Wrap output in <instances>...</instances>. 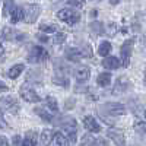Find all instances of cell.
I'll use <instances>...</instances> for the list:
<instances>
[{
	"label": "cell",
	"instance_id": "cell-30",
	"mask_svg": "<svg viewBox=\"0 0 146 146\" xmlns=\"http://www.w3.org/2000/svg\"><path fill=\"white\" fill-rule=\"evenodd\" d=\"M64 40H66V34H63V32H58V34H56V36H54V41H56L57 44L63 42Z\"/></svg>",
	"mask_w": 146,
	"mask_h": 146
},
{
	"label": "cell",
	"instance_id": "cell-21",
	"mask_svg": "<svg viewBox=\"0 0 146 146\" xmlns=\"http://www.w3.org/2000/svg\"><path fill=\"white\" fill-rule=\"evenodd\" d=\"M96 83L102 88H107L110 83H111V75L110 73H101V75L96 78Z\"/></svg>",
	"mask_w": 146,
	"mask_h": 146
},
{
	"label": "cell",
	"instance_id": "cell-20",
	"mask_svg": "<svg viewBox=\"0 0 146 146\" xmlns=\"http://www.w3.org/2000/svg\"><path fill=\"white\" fill-rule=\"evenodd\" d=\"M23 69H25V66L23 64H15L13 67H10L9 69V72H7V76L10 78V79H16L21 73L23 72Z\"/></svg>",
	"mask_w": 146,
	"mask_h": 146
},
{
	"label": "cell",
	"instance_id": "cell-4",
	"mask_svg": "<svg viewBox=\"0 0 146 146\" xmlns=\"http://www.w3.org/2000/svg\"><path fill=\"white\" fill-rule=\"evenodd\" d=\"M48 58V53L45 48L40 47V45H34L29 53H28V62L29 63H40V62H45Z\"/></svg>",
	"mask_w": 146,
	"mask_h": 146
},
{
	"label": "cell",
	"instance_id": "cell-40",
	"mask_svg": "<svg viewBox=\"0 0 146 146\" xmlns=\"http://www.w3.org/2000/svg\"><path fill=\"white\" fill-rule=\"evenodd\" d=\"M145 118H146V111H145Z\"/></svg>",
	"mask_w": 146,
	"mask_h": 146
},
{
	"label": "cell",
	"instance_id": "cell-27",
	"mask_svg": "<svg viewBox=\"0 0 146 146\" xmlns=\"http://www.w3.org/2000/svg\"><path fill=\"white\" fill-rule=\"evenodd\" d=\"M40 31H42L44 34H54L57 28L51 25V23H42V25H40Z\"/></svg>",
	"mask_w": 146,
	"mask_h": 146
},
{
	"label": "cell",
	"instance_id": "cell-17",
	"mask_svg": "<svg viewBox=\"0 0 146 146\" xmlns=\"http://www.w3.org/2000/svg\"><path fill=\"white\" fill-rule=\"evenodd\" d=\"M23 16H25L23 7H13L12 12H10V21H12V23H16L19 21H23Z\"/></svg>",
	"mask_w": 146,
	"mask_h": 146
},
{
	"label": "cell",
	"instance_id": "cell-5",
	"mask_svg": "<svg viewBox=\"0 0 146 146\" xmlns=\"http://www.w3.org/2000/svg\"><path fill=\"white\" fill-rule=\"evenodd\" d=\"M19 110V105L16 100H13L12 96H3L0 98V114L9 113V114H16Z\"/></svg>",
	"mask_w": 146,
	"mask_h": 146
},
{
	"label": "cell",
	"instance_id": "cell-31",
	"mask_svg": "<svg viewBox=\"0 0 146 146\" xmlns=\"http://www.w3.org/2000/svg\"><path fill=\"white\" fill-rule=\"evenodd\" d=\"M91 28L95 29L96 32H102V23H100V22H94V23H91Z\"/></svg>",
	"mask_w": 146,
	"mask_h": 146
},
{
	"label": "cell",
	"instance_id": "cell-10",
	"mask_svg": "<svg viewBox=\"0 0 146 146\" xmlns=\"http://www.w3.org/2000/svg\"><path fill=\"white\" fill-rule=\"evenodd\" d=\"M3 36H5V38L9 41H23V40H25L27 38V35L25 34H21L19 31H15V29H12V28H5L3 29Z\"/></svg>",
	"mask_w": 146,
	"mask_h": 146
},
{
	"label": "cell",
	"instance_id": "cell-6",
	"mask_svg": "<svg viewBox=\"0 0 146 146\" xmlns=\"http://www.w3.org/2000/svg\"><path fill=\"white\" fill-rule=\"evenodd\" d=\"M23 12H25V16H23V21L27 23H34L36 19H38L40 13H41V7L38 5H27L23 7Z\"/></svg>",
	"mask_w": 146,
	"mask_h": 146
},
{
	"label": "cell",
	"instance_id": "cell-37",
	"mask_svg": "<svg viewBox=\"0 0 146 146\" xmlns=\"http://www.w3.org/2000/svg\"><path fill=\"white\" fill-rule=\"evenodd\" d=\"M110 3H111V5H117V3H120V0H110Z\"/></svg>",
	"mask_w": 146,
	"mask_h": 146
},
{
	"label": "cell",
	"instance_id": "cell-12",
	"mask_svg": "<svg viewBox=\"0 0 146 146\" xmlns=\"http://www.w3.org/2000/svg\"><path fill=\"white\" fill-rule=\"evenodd\" d=\"M36 143H38V133L35 130L28 131L22 140V146H36Z\"/></svg>",
	"mask_w": 146,
	"mask_h": 146
},
{
	"label": "cell",
	"instance_id": "cell-39",
	"mask_svg": "<svg viewBox=\"0 0 146 146\" xmlns=\"http://www.w3.org/2000/svg\"><path fill=\"white\" fill-rule=\"evenodd\" d=\"M145 79H146V70H145Z\"/></svg>",
	"mask_w": 146,
	"mask_h": 146
},
{
	"label": "cell",
	"instance_id": "cell-33",
	"mask_svg": "<svg viewBox=\"0 0 146 146\" xmlns=\"http://www.w3.org/2000/svg\"><path fill=\"white\" fill-rule=\"evenodd\" d=\"M7 127H9V124L5 121V118L0 117V129H7Z\"/></svg>",
	"mask_w": 146,
	"mask_h": 146
},
{
	"label": "cell",
	"instance_id": "cell-2",
	"mask_svg": "<svg viewBox=\"0 0 146 146\" xmlns=\"http://www.w3.org/2000/svg\"><path fill=\"white\" fill-rule=\"evenodd\" d=\"M60 127H62V129H63V131L67 135L69 142H72V143H75V142H76L78 123H76V120H75V118H72V117L64 118V121H63L62 124H60Z\"/></svg>",
	"mask_w": 146,
	"mask_h": 146
},
{
	"label": "cell",
	"instance_id": "cell-7",
	"mask_svg": "<svg viewBox=\"0 0 146 146\" xmlns=\"http://www.w3.org/2000/svg\"><path fill=\"white\" fill-rule=\"evenodd\" d=\"M133 44L135 41L133 40H126L124 44L121 45V50H120V54H121V64L124 67H127L130 64V57H131V51H133Z\"/></svg>",
	"mask_w": 146,
	"mask_h": 146
},
{
	"label": "cell",
	"instance_id": "cell-15",
	"mask_svg": "<svg viewBox=\"0 0 146 146\" xmlns=\"http://www.w3.org/2000/svg\"><path fill=\"white\" fill-rule=\"evenodd\" d=\"M121 64V62L117 58V57H105L102 60V66L108 70H114V69H118Z\"/></svg>",
	"mask_w": 146,
	"mask_h": 146
},
{
	"label": "cell",
	"instance_id": "cell-1",
	"mask_svg": "<svg viewBox=\"0 0 146 146\" xmlns=\"http://www.w3.org/2000/svg\"><path fill=\"white\" fill-rule=\"evenodd\" d=\"M57 18H58L60 21H63V22L69 23V25H76V23L80 21L79 12L75 10V9H72V7H66V9L58 10Z\"/></svg>",
	"mask_w": 146,
	"mask_h": 146
},
{
	"label": "cell",
	"instance_id": "cell-23",
	"mask_svg": "<svg viewBox=\"0 0 146 146\" xmlns=\"http://www.w3.org/2000/svg\"><path fill=\"white\" fill-rule=\"evenodd\" d=\"M35 113L38 114L42 120L48 121V123H51V121H53V114H51V113H48L45 108H35Z\"/></svg>",
	"mask_w": 146,
	"mask_h": 146
},
{
	"label": "cell",
	"instance_id": "cell-32",
	"mask_svg": "<svg viewBox=\"0 0 146 146\" xmlns=\"http://www.w3.org/2000/svg\"><path fill=\"white\" fill-rule=\"evenodd\" d=\"M0 146H9V142L5 136H0Z\"/></svg>",
	"mask_w": 146,
	"mask_h": 146
},
{
	"label": "cell",
	"instance_id": "cell-9",
	"mask_svg": "<svg viewBox=\"0 0 146 146\" xmlns=\"http://www.w3.org/2000/svg\"><path fill=\"white\" fill-rule=\"evenodd\" d=\"M21 96L27 102H40L41 101V96L36 94L29 85H23V86L21 88Z\"/></svg>",
	"mask_w": 146,
	"mask_h": 146
},
{
	"label": "cell",
	"instance_id": "cell-34",
	"mask_svg": "<svg viewBox=\"0 0 146 146\" xmlns=\"http://www.w3.org/2000/svg\"><path fill=\"white\" fill-rule=\"evenodd\" d=\"M6 91H7V86L3 82H0V92H6Z\"/></svg>",
	"mask_w": 146,
	"mask_h": 146
},
{
	"label": "cell",
	"instance_id": "cell-11",
	"mask_svg": "<svg viewBox=\"0 0 146 146\" xmlns=\"http://www.w3.org/2000/svg\"><path fill=\"white\" fill-rule=\"evenodd\" d=\"M83 126H85V129L89 130L91 133L101 131V126L98 124V121H96L94 117H91V115H86V117L83 118Z\"/></svg>",
	"mask_w": 146,
	"mask_h": 146
},
{
	"label": "cell",
	"instance_id": "cell-26",
	"mask_svg": "<svg viewBox=\"0 0 146 146\" xmlns=\"http://www.w3.org/2000/svg\"><path fill=\"white\" fill-rule=\"evenodd\" d=\"M13 9V0H3V16H9Z\"/></svg>",
	"mask_w": 146,
	"mask_h": 146
},
{
	"label": "cell",
	"instance_id": "cell-28",
	"mask_svg": "<svg viewBox=\"0 0 146 146\" xmlns=\"http://www.w3.org/2000/svg\"><path fill=\"white\" fill-rule=\"evenodd\" d=\"M88 146H108V142L102 137H98V139H91L88 142Z\"/></svg>",
	"mask_w": 146,
	"mask_h": 146
},
{
	"label": "cell",
	"instance_id": "cell-35",
	"mask_svg": "<svg viewBox=\"0 0 146 146\" xmlns=\"http://www.w3.org/2000/svg\"><path fill=\"white\" fill-rule=\"evenodd\" d=\"M38 40H40V41L47 42V41H48V36H47V35H38Z\"/></svg>",
	"mask_w": 146,
	"mask_h": 146
},
{
	"label": "cell",
	"instance_id": "cell-14",
	"mask_svg": "<svg viewBox=\"0 0 146 146\" xmlns=\"http://www.w3.org/2000/svg\"><path fill=\"white\" fill-rule=\"evenodd\" d=\"M108 137L113 139L117 146H124V135L120 130H108Z\"/></svg>",
	"mask_w": 146,
	"mask_h": 146
},
{
	"label": "cell",
	"instance_id": "cell-38",
	"mask_svg": "<svg viewBox=\"0 0 146 146\" xmlns=\"http://www.w3.org/2000/svg\"><path fill=\"white\" fill-rule=\"evenodd\" d=\"M3 54V45H2V42H0V56Z\"/></svg>",
	"mask_w": 146,
	"mask_h": 146
},
{
	"label": "cell",
	"instance_id": "cell-3",
	"mask_svg": "<svg viewBox=\"0 0 146 146\" xmlns=\"http://www.w3.org/2000/svg\"><path fill=\"white\" fill-rule=\"evenodd\" d=\"M83 57H92V50L89 47H86V48L70 47L66 50V58L70 60V62H78L79 58H83Z\"/></svg>",
	"mask_w": 146,
	"mask_h": 146
},
{
	"label": "cell",
	"instance_id": "cell-16",
	"mask_svg": "<svg viewBox=\"0 0 146 146\" xmlns=\"http://www.w3.org/2000/svg\"><path fill=\"white\" fill-rule=\"evenodd\" d=\"M127 88H129L127 79H126V78H120V79H117V83H115V86H114V89H113V94H114V95H120V94L126 92Z\"/></svg>",
	"mask_w": 146,
	"mask_h": 146
},
{
	"label": "cell",
	"instance_id": "cell-13",
	"mask_svg": "<svg viewBox=\"0 0 146 146\" xmlns=\"http://www.w3.org/2000/svg\"><path fill=\"white\" fill-rule=\"evenodd\" d=\"M89 75H91V70L89 67L86 66H79L76 70H75V78L79 80V82H85L89 79Z\"/></svg>",
	"mask_w": 146,
	"mask_h": 146
},
{
	"label": "cell",
	"instance_id": "cell-19",
	"mask_svg": "<svg viewBox=\"0 0 146 146\" xmlns=\"http://www.w3.org/2000/svg\"><path fill=\"white\" fill-rule=\"evenodd\" d=\"M53 136H54V133H53L51 130H44V131L41 133L40 145H41V146H48V145L51 143V140H53Z\"/></svg>",
	"mask_w": 146,
	"mask_h": 146
},
{
	"label": "cell",
	"instance_id": "cell-25",
	"mask_svg": "<svg viewBox=\"0 0 146 146\" xmlns=\"http://www.w3.org/2000/svg\"><path fill=\"white\" fill-rule=\"evenodd\" d=\"M45 105H47V108L50 110L51 113H57L58 107H57V101H56V98H53V96H48L47 101H45Z\"/></svg>",
	"mask_w": 146,
	"mask_h": 146
},
{
	"label": "cell",
	"instance_id": "cell-8",
	"mask_svg": "<svg viewBox=\"0 0 146 146\" xmlns=\"http://www.w3.org/2000/svg\"><path fill=\"white\" fill-rule=\"evenodd\" d=\"M104 111L108 113L110 115H114V117H118V115H124L126 114V107L120 102H107L104 105Z\"/></svg>",
	"mask_w": 146,
	"mask_h": 146
},
{
	"label": "cell",
	"instance_id": "cell-18",
	"mask_svg": "<svg viewBox=\"0 0 146 146\" xmlns=\"http://www.w3.org/2000/svg\"><path fill=\"white\" fill-rule=\"evenodd\" d=\"M51 145L53 146H69V139L64 135H62V133H54Z\"/></svg>",
	"mask_w": 146,
	"mask_h": 146
},
{
	"label": "cell",
	"instance_id": "cell-24",
	"mask_svg": "<svg viewBox=\"0 0 146 146\" xmlns=\"http://www.w3.org/2000/svg\"><path fill=\"white\" fill-rule=\"evenodd\" d=\"M54 83L62 85V86H69V78H67V75H62V73H57V76L54 78Z\"/></svg>",
	"mask_w": 146,
	"mask_h": 146
},
{
	"label": "cell",
	"instance_id": "cell-22",
	"mask_svg": "<svg viewBox=\"0 0 146 146\" xmlns=\"http://www.w3.org/2000/svg\"><path fill=\"white\" fill-rule=\"evenodd\" d=\"M110 53H111V44H110L108 41H102L100 44V48H98V54L102 56V57H105Z\"/></svg>",
	"mask_w": 146,
	"mask_h": 146
},
{
	"label": "cell",
	"instance_id": "cell-36",
	"mask_svg": "<svg viewBox=\"0 0 146 146\" xmlns=\"http://www.w3.org/2000/svg\"><path fill=\"white\" fill-rule=\"evenodd\" d=\"M19 142H21V137H19V136H15V137H13V145H15V146H19Z\"/></svg>",
	"mask_w": 146,
	"mask_h": 146
},
{
	"label": "cell",
	"instance_id": "cell-29",
	"mask_svg": "<svg viewBox=\"0 0 146 146\" xmlns=\"http://www.w3.org/2000/svg\"><path fill=\"white\" fill-rule=\"evenodd\" d=\"M135 130H136V133H139V135H146V123L145 121H136Z\"/></svg>",
	"mask_w": 146,
	"mask_h": 146
}]
</instances>
